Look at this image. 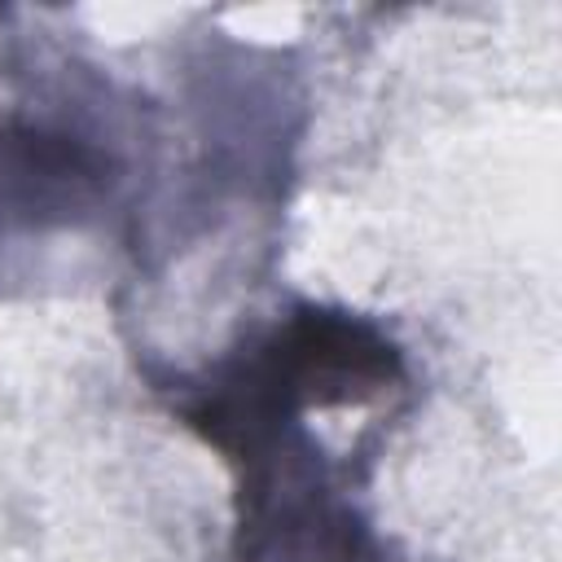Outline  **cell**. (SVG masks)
<instances>
[{
	"mask_svg": "<svg viewBox=\"0 0 562 562\" xmlns=\"http://www.w3.org/2000/svg\"><path fill=\"white\" fill-rule=\"evenodd\" d=\"M404 382V351L382 325L316 303L290 307L202 378H180L171 413L233 470V562H386L303 417Z\"/></svg>",
	"mask_w": 562,
	"mask_h": 562,
	"instance_id": "obj_1",
	"label": "cell"
},
{
	"mask_svg": "<svg viewBox=\"0 0 562 562\" xmlns=\"http://www.w3.org/2000/svg\"><path fill=\"white\" fill-rule=\"evenodd\" d=\"M119 184L105 145L57 119L9 114L0 123V224L70 228L97 215Z\"/></svg>",
	"mask_w": 562,
	"mask_h": 562,
	"instance_id": "obj_2",
	"label": "cell"
}]
</instances>
